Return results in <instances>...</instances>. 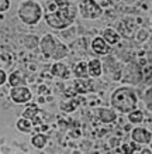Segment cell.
Here are the masks:
<instances>
[{"label": "cell", "instance_id": "1", "mask_svg": "<svg viewBox=\"0 0 152 154\" xmlns=\"http://www.w3.org/2000/svg\"><path fill=\"white\" fill-rule=\"evenodd\" d=\"M78 7L69 0H51L45 7V21L49 27L55 30H65L76 19Z\"/></svg>", "mask_w": 152, "mask_h": 154}, {"label": "cell", "instance_id": "2", "mask_svg": "<svg viewBox=\"0 0 152 154\" xmlns=\"http://www.w3.org/2000/svg\"><path fill=\"white\" fill-rule=\"evenodd\" d=\"M111 105L121 113H130L131 110L137 109L138 105V96L137 92L130 86H121L117 88L111 94Z\"/></svg>", "mask_w": 152, "mask_h": 154}, {"label": "cell", "instance_id": "3", "mask_svg": "<svg viewBox=\"0 0 152 154\" xmlns=\"http://www.w3.org/2000/svg\"><path fill=\"white\" fill-rule=\"evenodd\" d=\"M38 45L41 48V52L46 58H52L55 61L65 58L68 55V52H69V50H68V47L65 44H62L59 40H56L51 34H46L45 37H42Z\"/></svg>", "mask_w": 152, "mask_h": 154}, {"label": "cell", "instance_id": "4", "mask_svg": "<svg viewBox=\"0 0 152 154\" xmlns=\"http://www.w3.org/2000/svg\"><path fill=\"white\" fill-rule=\"evenodd\" d=\"M19 17L24 24L34 26L42 17V7L34 0H25L19 5Z\"/></svg>", "mask_w": 152, "mask_h": 154}, {"label": "cell", "instance_id": "5", "mask_svg": "<svg viewBox=\"0 0 152 154\" xmlns=\"http://www.w3.org/2000/svg\"><path fill=\"white\" fill-rule=\"evenodd\" d=\"M79 13L83 19L93 20L99 19L103 14V9L100 7V5L97 3L96 0H83L82 3L79 5Z\"/></svg>", "mask_w": 152, "mask_h": 154}, {"label": "cell", "instance_id": "6", "mask_svg": "<svg viewBox=\"0 0 152 154\" xmlns=\"http://www.w3.org/2000/svg\"><path fill=\"white\" fill-rule=\"evenodd\" d=\"M120 78L123 82H127V84L131 85H138L142 81V69L139 68L138 64L131 62L123 69Z\"/></svg>", "mask_w": 152, "mask_h": 154}, {"label": "cell", "instance_id": "7", "mask_svg": "<svg viewBox=\"0 0 152 154\" xmlns=\"http://www.w3.org/2000/svg\"><path fill=\"white\" fill-rule=\"evenodd\" d=\"M10 98L14 103H27L32 99V94L27 86L21 85V86H14L10 91Z\"/></svg>", "mask_w": 152, "mask_h": 154}, {"label": "cell", "instance_id": "8", "mask_svg": "<svg viewBox=\"0 0 152 154\" xmlns=\"http://www.w3.org/2000/svg\"><path fill=\"white\" fill-rule=\"evenodd\" d=\"M131 137H133V141H135L137 144H149L151 143V131L144 129V127L133 129Z\"/></svg>", "mask_w": 152, "mask_h": 154}, {"label": "cell", "instance_id": "9", "mask_svg": "<svg viewBox=\"0 0 152 154\" xmlns=\"http://www.w3.org/2000/svg\"><path fill=\"white\" fill-rule=\"evenodd\" d=\"M92 50L97 55H107L110 52V45L103 40V37H96L92 41Z\"/></svg>", "mask_w": 152, "mask_h": 154}, {"label": "cell", "instance_id": "10", "mask_svg": "<svg viewBox=\"0 0 152 154\" xmlns=\"http://www.w3.org/2000/svg\"><path fill=\"white\" fill-rule=\"evenodd\" d=\"M51 74L54 75V76H58V78H69V69H68V66L62 64V62H55V64H52L51 66Z\"/></svg>", "mask_w": 152, "mask_h": 154}, {"label": "cell", "instance_id": "11", "mask_svg": "<svg viewBox=\"0 0 152 154\" xmlns=\"http://www.w3.org/2000/svg\"><path fill=\"white\" fill-rule=\"evenodd\" d=\"M99 119H100L103 123H111V122H115L117 120V113L111 109H107V107H101L99 109Z\"/></svg>", "mask_w": 152, "mask_h": 154}, {"label": "cell", "instance_id": "12", "mask_svg": "<svg viewBox=\"0 0 152 154\" xmlns=\"http://www.w3.org/2000/svg\"><path fill=\"white\" fill-rule=\"evenodd\" d=\"M88 72L90 76H94V78H97V76H100L101 74H103V64L100 62V60H92L88 62Z\"/></svg>", "mask_w": 152, "mask_h": 154}, {"label": "cell", "instance_id": "13", "mask_svg": "<svg viewBox=\"0 0 152 154\" xmlns=\"http://www.w3.org/2000/svg\"><path fill=\"white\" fill-rule=\"evenodd\" d=\"M7 82L11 88L14 86H21V85L25 84V79H24V75L21 71H14L13 74H10V76L7 78Z\"/></svg>", "mask_w": 152, "mask_h": 154}, {"label": "cell", "instance_id": "14", "mask_svg": "<svg viewBox=\"0 0 152 154\" xmlns=\"http://www.w3.org/2000/svg\"><path fill=\"white\" fill-rule=\"evenodd\" d=\"M103 40H104L109 45H114V44H117L118 40H120V34L117 33L115 30H113V28H106V30L103 31Z\"/></svg>", "mask_w": 152, "mask_h": 154}, {"label": "cell", "instance_id": "15", "mask_svg": "<svg viewBox=\"0 0 152 154\" xmlns=\"http://www.w3.org/2000/svg\"><path fill=\"white\" fill-rule=\"evenodd\" d=\"M46 143H48V136L44 133H38V134H34L31 137V144L35 149H44Z\"/></svg>", "mask_w": 152, "mask_h": 154}, {"label": "cell", "instance_id": "16", "mask_svg": "<svg viewBox=\"0 0 152 154\" xmlns=\"http://www.w3.org/2000/svg\"><path fill=\"white\" fill-rule=\"evenodd\" d=\"M38 112H40V110H38V106L35 103H28L27 107H25V110L23 112V117L32 120V119H35V117L38 116Z\"/></svg>", "mask_w": 152, "mask_h": 154}, {"label": "cell", "instance_id": "17", "mask_svg": "<svg viewBox=\"0 0 152 154\" xmlns=\"http://www.w3.org/2000/svg\"><path fill=\"white\" fill-rule=\"evenodd\" d=\"M75 75L80 78V79H85V78H88L89 76V72H88V62H79L78 65L75 66Z\"/></svg>", "mask_w": 152, "mask_h": 154}, {"label": "cell", "instance_id": "18", "mask_svg": "<svg viewBox=\"0 0 152 154\" xmlns=\"http://www.w3.org/2000/svg\"><path fill=\"white\" fill-rule=\"evenodd\" d=\"M32 122L30 119H25V117H21L17 120V129L20 131H23V133H30L32 130Z\"/></svg>", "mask_w": 152, "mask_h": 154}, {"label": "cell", "instance_id": "19", "mask_svg": "<svg viewBox=\"0 0 152 154\" xmlns=\"http://www.w3.org/2000/svg\"><path fill=\"white\" fill-rule=\"evenodd\" d=\"M128 120L130 123H134V125H138L144 120V112L142 110H138V109H134L128 113Z\"/></svg>", "mask_w": 152, "mask_h": 154}, {"label": "cell", "instance_id": "20", "mask_svg": "<svg viewBox=\"0 0 152 154\" xmlns=\"http://www.w3.org/2000/svg\"><path fill=\"white\" fill-rule=\"evenodd\" d=\"M38 44H40V40H38L37 35H27V37L24 38V45L27 48H30V50L37 48Z\"/></svg>", "mask_w": 152, "mask_h": 154}, {"label": "cell", "instance_id": "21", "mask_svg": "<svg viewBox=\"0 0 152 154\" xmlns=\"http://www.w3.org/2000/svg\"><path fill=\"white\" fill-rule=\"evenodd\" d=\"M78 105H79V102L76 103L75 100H70V102H62L61 103V110H64V112H73Z\"/></svg>", "mask_w": 152, "mask_h": 154}, {"label": "cell", "instance_id": "22", "mask_svg": "<svg viewBox=\"0 0 152 154\" xmlns=\"http://www.w3.org/2000/svg\"><path fill=\"white\" fill-rule=\"evenodd\" d=\"M10 9V0H0V13H4Z\"/></svg>", "mask_w": 152, "mask_h": 154}, {"label": "cell", "instance_id": "23", "mask_svg": "<svg viewBox=\"0 0 152 154\" xmlns=\"http://www.w3.org/2000/svg\"><path fill=\"white\" fill-rule=\"evenodd\" d=\"M148 37H149L148 31H145V30H141V31L138 33V35H137V40H138V41H141V42H144Z\"/></svg>", "mask_w": 152, "mask_h": 154}, {"label": "cell", "instance_id": "24", "mask_svg": "<svg viewBox=\"0 0 152 154\" xmlns=\"http://www.w3.org/2000/svg\"><path fill=\"white\" fill-rule=\"evenodd\" d=\"M6 82H7V75H6V72L3 69H0V86L6 84Z\"/></svg>", "mask_w": 152, "mask_h": 154}, {"label": "cell", "instance_id": "25", "mask_svg": "<svg viewBox=\"0 0 152 154\" xmlns=\"http://www.w3.org/2000/svg\"><path fill=\"white\" fill-rule=\"evenodd\" d=\"M128 147H130V153H135V151H138V146H137L135 141H133L131 144H128Z\"/></svg>", "mask_w": 152, "mask_h": 154}, {"label": "cell", "instance_id": "26", "mask_svg": "<svg viewBox=\"0 0 152 154\" xmlns=\"http://www.w3.org/2000/svg\"><path fill=\"white\" fill-rule=\"evenodd\" d=\"M123 151H124V153H130V147H128V144H123Z\"/></svg>", "mask_w": 152, "mask_h": 154}, {"label": "cell", "instance_id": "27", "mask_svg": "<svg viewBox=\"0 0 152 154\" xmlns=\"http://www.w3.org/2000/svg\"><path fill=\"white\" fill-rule=\"evenodd\" d=\"M46 92V86H40V94H45Z\"/></svg>", "mask_w": 152, "mask_h": 154}, {"label": "cell", "instance_id": "28", "mask_svg": "<svg viewBox=\"0 0 152 154\" xmlns=\"http://www.w3.org/2000/svg\"><path fill=\"white\" fill-rule=\"evenodd\" d=\"M141 153H142V154H149V153H151V150H149V149H144Z\"/></svg>", "mask_w": 152, "mask_h": 154}, {"label": "cell", "instance_id": "29", "mask_svg": "<svg viewBox=\"0 0 152 154\" xmlns=\"http://www.w3.org/2000/svg\"><path fill=\"white\" fill-rule=\"evenodd\" d=\"M124 2H128V3H131V2H135V0H124Z\"/></svg>", "mask_w": 152, "mask_h": 154}]
</instances>
